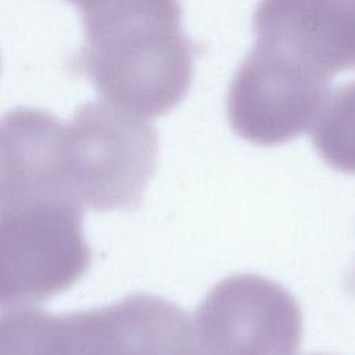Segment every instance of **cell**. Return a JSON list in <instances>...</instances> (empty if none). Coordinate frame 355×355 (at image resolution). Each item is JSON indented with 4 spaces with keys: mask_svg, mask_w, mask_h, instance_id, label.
Segmentation results:
<instances>
[{
    "mask_svg": "<svg viewBox=\"0 0 355 355\" xmlns=\"http://www.w3.org/2000/svg\"><path fill=\"white\" fill-rule=\"evenodd\" d=\"M85 43L73 68L108 104L141 118L173 110L193 78V44L179 0H136L83 18Z\"/></svg>",
    "mask_w": 355,
    "mask_h": 355,
    "instance_id": "1",
    "label": "cell"
},
{
    "mask_svg": "<svg viewBox=\"0 0 355 355\" xmlns=\"http://www.w3.org/2000/svg\"><path fill=\"white\" fill-rule=\"evenodd\" d=\"M0 355H196L189 315L172 301L136 293L107 306L53 315L0 316Z\"/></svg>",
    "mask_w": 355,
    "mask_h": 355,
    "instance_id": "2",
    "label": "cell"
},
{
    "mask_svg": "<svg viewBox=\"0 0 355 355\" xmlns=\"http://www.w3.org/2000/svg\"><path fill=\"white\" fill-rule=\"evenodd\" d=\"M82 205L67 194L0 205V309H29L72 287L90 266Z\"/></svg>",
    "mask_w": 355,
    "mask_h": 355,
    "instance_id": "3",
    "label": "cell"
},
{
    "mask_svg": "<svg viewBox=\"0 0 355 355\" xmlns=\"http://www.w3.org/2000/svg\"><path fill=\"white\" fill-rule=\"evenodd\" d=\"M157 155V132L141 116L108 103H86L67 123L65 189L82 207L97 212L135 209Z\"/></svg>",
    "mask_w": 355,
    "mask_h": 355,
    "instance_id": "4",
    "label": "cell"
},
{
    "mask_svg": "<svg viewBox=\"0 0 355 355\" xmlns=\"http://www.w3.org/2000/svg\"><path fill=\"white\" fill-rule=\"evenodd\" d=\"M191 324L196 355H295L302 338L297 300L280 283L254 273L218 282Z\"/></svg>",
    "mask_w": 355,
    "mask_h": 355,
    "instance_id": "5",
    "label": "cell"
},
{
    "mask_svg": "<svg viewBox=\"0 0 355 355\" xmlns=\"http://www.w3.org/2000/svg\"><path fill=\"white\" fill-rule=\"evenodd\" d=\"M326 79L270 47L254 43L227 93V119L244 140L263 147L306 130L329 96Z\"/></svg>",
    "mask_w": 355,
    "mask_h": 355,
    "instance_id": "6",
    "label": "cell"
},
{
    "mask_svg": "<svg viewBox=\"0 0 355 355\" xmlns=\"http://www.w3.org/2000/svg\"><path fill=\"white\" fill-rule=\"evenodd\" d=\"M255 43L330 79L355 69V0H261Z\"/></svg>",
    "mask_w": 355,
    "mask_h": 355,
    "instance_id": "7",
    "label": "cell"
},
{
    "mask_svg": "<svg viewBox=\"0 0 355 355\" xmlns=\"http://www.w3.org/2000/svg\"><path fill=\"white\" fill-rule=\"evenodd\" d=\"M309 135L330 168L355 175V80L327 96Z\"/></svg>",
    "mask_w": 355,
    "mask_h": 355,
    "instance_id": "8",
    "label": "cell"
},
{
    "mask_svg": "<svg viewBox=\"0 0 355 355\" xmlns=\"http://www.w3.org/2000/svg\"><path fill=\"white\" fill-rule=\"evenodd\" d=\"M14 186L8 159L4 151V146L0 139V205L8 202L12 198Z\"/></svg>",
    "mask_w": 355,
    "mask_h": 355,
    "instance_id": "9",
    "label": "cell"
},
{
    "mask_svg": "<svg viewBox=\"0 0 355 355\" xmlns=\"http://www.w3.org/2000/svg\"><path fill=\"white\" fill-rule=\"evenodd\" d=\"M68 1L73 3L80 10L82 15H85V14L93 12L96 10H100L103 7H107L116 0H68Z\"/></svg>",
    "mask_w": 355,
    "mask_h": 355,
    "instance_id": "10",
    "label": "cell"
},
{
    "mask_svg": "<svg viewBox=\"0 0 355 355\" xmlns=\"http://www.w3.org/2000/svg\"><path fill=\"white\" fill-rule=\"evenodd\" d=\"M349 284H352L354 287H355V269H354V272H352V279H351V282H349Z\"/></svg>",
    "mask_w": 355,
    "mask_h": 355,
    "instance_id": "11",
    "label": "cell"
},
{
    "mask_svg": "<svg viewBox=\"0 0 355 355\" xmlns=\"http://www.w3.org/2000/svg\"><path fill=\"white\" fill-rule=\"evenodd\" d=\"M309 355H333V354H324V352H315V354H309Z\"/></svg>",
    "mask_w": 355,
    "mask_h": 355,
    "instance_id": "12",
    "label": "cell"
}]
</instances>
